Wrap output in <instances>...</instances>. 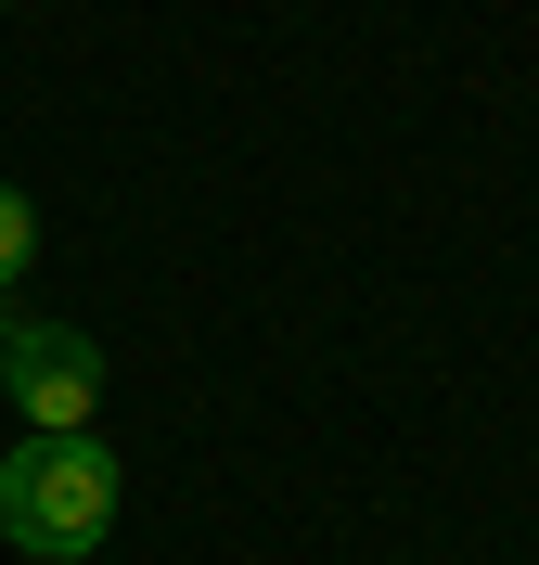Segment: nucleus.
Returning a JSON list of instances; mask_svg holds the SVG:
<instances>
[{"label":"nucleus","mask_w":539,"mask_h":565,"mask_svg":"<svg viewBox=\"0 0 539 565\" xmlns=\"http://www.w3.org/2000/svg\"><path fill=\"white\" fill-rule=\"evenodd\" d=\"M116 527V450L104 437H26V450L0 462V540L39 565H77L104 553Z\"/></svg>","instance_id":"1"},{"label":"nucleus","mask_w":539,"mask_h":565,"mask_svg":"<svg viewBox=\"0 0 539 565\" xmlns=\"http://www.w3.org/2000/svg\"><path fill=\"white\" fill-rule=\"evenodd\" d=\"M0 398L26 412V437H90V412H104V348H90L77 321H13Z\"/></svg>","instance_id":"2"},{"label":"nucleus","mask_w":539,"mask_h":565,"mask_svg":"<svg viewBox=\"0 0 539 565\" xmlns=\"http://www.w3.org/2000/svg\"><path fill=\"white\" fill-rule=\"evenodd\" d=\"M26 257H39V206L13 193V180H0V296L26 282Z\"/></svg>","instance_id":"3"},{"label":"nucleus","mask_w":539,"mask_h":565,"mask_svg":"<svg viewBox=\"0 0 539 565\" xmlns=\"http://www.w3.org/2000/svg\"><path fill=\"white\" fill-rule=\"evenodd\" d=\"M0 348H13V309H0Z\"/></svg>","instance_id":"4"}]
</instances>
